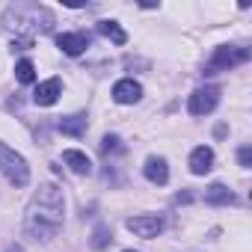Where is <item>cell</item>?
<instances>
[{
	"label": "cell",
	"instance_id": "9",
	"mask_svg": "<svg viewBox=\"0 0 252 252\" xmlns=\"http://www.w3.org/2000/svg\"><path fill=\"white\" fill-rule=\"evenodd\" d=\"M60 92H63V83H60V77H51V80H45V83H39V86H36V92H33V101H36L39 107H51V104H57Z\"/></svg>",
	"mask_w": 252,
	"mask_h": 252
},
{
	"label": "cell",
	"instance_id": "19",
	"mask_svg": "<svg viewBox=\"0 0 252 252\" xmlns=\"http://www.w3.org/2000/svg\"><path fill=\"white\" fill-rule=\"evenodd\" d=\"M237 160H240V166H249V163H252V149L243 146V149L237 152Z\"/></svg>",
	"mask_w": 252,
	"mask_h": 252
},
{
	"label": "cell",
	"instance_id": "7",
	"mask_svg": "<svg viewBox=\"0 0 252 252\" xmlns=\"http://www.w3.org/2000/svg\"><path fill=\"white\" fill-rule=\"evenodd\" d=\"M140 98H143V86H140L134 77L116 80V86H113V101H119V104H137Z\"/></svg>",
	"mask_w": 252,
	"mask_h": 252
},
{
	"label": "cell",
	"instance_id": "17",
	"mask_svg": "<svg viewBox=\"0 0 252 252\" xmlns=\"http://www.w3.org/2000/svg\"><path fill=\"white\" fill-rule=\"evenodd\" d=\"M107 240H110V228H107V225H98L95 234H92V246H95V249H104Z\"/></svg>",
	"mask_w": 252,
	"mask_h": 252
},
{
	"label": "cell",
	"instance_id": "10",
	"mask_svg": "<svg viewBox=\"0 0 252 252\" xmlns=\"http://www.w3.org/2000/svg\"><path fill=\"white\" fill-rule=\"evenodd\" d=\"M187 163H190V172H193V175H205V172H211V169H214V149H208V146L193 149Z\"/></svg>",
	"mask_w": 252,
	"mask_h": 252
},
{
	"label": "cell",
	"instance_id": "18",
	"mask_svg": "<svg viewBox=\"0 0 252 252\" xmlns=\"http://www.w3.org/2000/svg\"><path fill=\"white\" fill-rule=\"evenodd\" d=\"M119 143H122L119 137H104V143H101V152H119V149H122Z\"/></svg>",
	"mask_w": 252,
	"mask_h": 252
},
{
	"label": "cell",
	"instance_id": "4",
	"mask_svg": "<svg viewBox=\"0 0 252 252\" xmlns=\"http://www.w3.org/2000/svg\"><path fill=\"white\" fill-rule=\"evenodd\" d=\"M249 60V48H240V45H222L217 48L214 60H211V68L214 71H225V68H234V65H243Z\"/></svg>",
	"mask_w": 252,
	"mask_h": 252
},
{
	"label": "cell",
	"instance_id": "5",
	"mask_svg": "<svg viewBox=\"0 0 252 252\" xmlns=\"http://www.w3.org/2000/svg\"><path fill=\"white\" fill-rule=\"evenodd\" d=\"M217 104H220V89H217V86H202V89H196V92L190 95L187 110H190L193 116H208V113H214Z\"/></svg>",
	"mask_w": 252,
	"mask_h": 252
},
{
	"label": "cell",
	"instance_id": "8",
	"mask_svg": "<svg viewBox=\"0 0 252 252\" xmlns=\"http://www.w3.org/2000/svg\"><path fill=\"white\" fill-rule=\"evenodd\" d=\"M57 48L68 57H80L86 48H89V39L83 33H60L57 36Z\"/></svg>",
	"mask_w": 252,
	"mask_h": 252
},
{
	"label": "cell",
	"instance_id": "16",
	"mask_svg": "<svg viewBox=\"0 0 252 252\" xmlns=\"http://www.w3.org/2000/svg\"><path fill=\"white\" fill-rule=\"evenodd\" d=\"M15 77H18V83H33L36 80V65L30 60H21L15 65Z\"/></svg>",
	"mask_w": 252,
	"mask_h": 252
},
{
	"label": "cell",
	"instance_id": "13",
	"mask_svg": "<svg viewBox=\"0 0 252 252\" xmlns=\"http://www.w3.org/2000/svg\"><path fill=\"white\" fill-rule=\"evenodd\" d=\"M205 202L208 205H231L234 202V193L225 187V184H211L205 190Z\"/></svg>",
	"mask_w": 252,
	"mask_h": 252
},
{
	"label": "cell",
	"instance_id": "14",
	"mask_svg": "<svg viewBox=\"0 0 252 252\" xmlns=\"http://www.w3.org/2000/svg\"><path fill=\"white\" fill-rule=\"evenodd\" d=\"M60 131L68 134V137H80L86 131V116H65V119H60Z\"/></svg>",
	"mask_w": 252,
	"mask_h": 252
},
{
	"label": "cell",
	"instance_id": "1",
	"mask_svg": "<svg viewBox=\"0 0 252 252\" xmlns=\"http://www.w3.org/2000/svg\"><path fill=\"white\" fill-rule=\"evenodd\" d=\"M63 193L54 184L39 187V193L33 196L30 208H27V231L33 237L51 240L60 228H63Z\"/></svg>",
	"mask_w": 252,
	"mask_h": 252
},
{
	"label": "cell",
	"instance_id": "11",
	"mask_svg": "<svg viewBox=\"0 0 252 252\" xmlns=\"http://www.w3.org/2000/svg\"><path fill=\"white\" fill-rule=\"evenodd\" d=\"M63 160H65V166H68L74 175H89V172H92V160H89L83 152H77V149H65V152H63Z\"/></svg>",
	"mask_w": 252,
	"mask_h": 252
},
{
	"label": "cell",
	"instance_id": "15",
	"mask_svg": "<svg viewBox=\"0 0 252 252\" xmlns=\"http://www.w3.org/2000/svg\"><path fill=\"white\" fill-rule=\"evenodd\" d=\"M98 33L107 36L113 45H125V42H128V33H125L116 21H101V24H98Z\"/></svg>",
	"mask_w": 252,
	"mask_h": 252
},
{
	"label": "cell",
	"instance_id": "3",
	"mask_svg": "<svg viewBox=\"0 0 252 252\" xmlns=\"http://www.w3.org/2000/svg\"><path fill=\"white\" fill-rule=\"evenodd\" d=\"M6 24H18V27H33V30H51V24H54V18L45 12V9H39V6H12L9 12H6Z\"/></svg>",
	"mask_w": 252,
	"mask_h": 252
},
{
	"label": "cell",
	"instance_id": "12",
	"mask_svg": "<svg viewBox=\"0 0 252 252\" xmlns=\"http://www.w3.org/2000/svg\"><path fill=\"white\" fill-rule=\"evenodd\" d=\"M143 172H146V178L152 184H166L169 181V166H166L163 158H149L146 166H143Z\"/></svg>",
	"mask_w": 252,
	"mask_h": 252
},
{
	"label": "cell",
	"instance_id": "20",
	"mask_svg": "<svg viewBox=\"0 0 252 252\" xmlns=\"http://www.w3.org/2000/svg\"><path fill=\"white\" fill-rule=\"evenodd\" d=\"M9 252H21V249H9Z\"/></svg>",
	"mask_w": 252,
	"mask_h": 252
},
{
	"label": "cell",
	"instance_id": "21",
	"mask_svg": "<svg viewBox=\"0 0 252 252\" xmlns=\"http://www.w3.org/2000/svg\"><path fill=\"white\" fill-rule=\"evenodd\" d=\"M125 252H134V249H125Z\"/></svg>",
	"mask_w": 252,
	"mask_h": 252
},
{
	"label": "cell",
	"instance_id": "6",
	"mask_svg": "<svg viewBox=\"0 0 252 252\" xmlns=\"http://www.w3.org/2000/svg\"><path fill=\"white\" fill-rule=\"evenodd\" d=\"M128 228L137 237H158L163 231V220L158 214H143V217H131L128 220Z\"/></svg>",
	"mask_w": 252,
	"mask_h": 252
},
{
	"label": "cell",
	"instance_id": "2",
	"mask_svg": "<svg viewBox=\"0 0 252 252\" xmlns=\"http://www.w3.org/2000/svg\"><path fill=\"white\" fill-rule=\"evenodd\" d=\"M0 172H3V175L9 178V184H15V187H24V184L30 181V166H27V160H24L18 152H12L9 146H3V143H0Z\"/></svg>",
	"mask_w": 252,
	"mask_h": 252
}]
</instances>
